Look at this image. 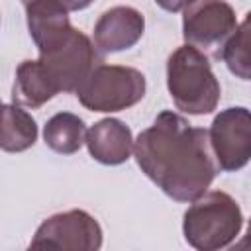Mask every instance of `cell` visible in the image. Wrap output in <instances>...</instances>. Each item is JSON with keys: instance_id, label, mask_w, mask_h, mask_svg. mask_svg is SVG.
Wrapping results in <instances>:
<instances>
[{"instance_id": "13", "label": "cell", "mask_w": 251, "mask_h": 251, "mask_svg": "<svg viewBox=\"0 0 251 251\" xmlns=\"http://www.w3.org/2000/svg\"><path fill=\"white\" fill-rule=\"evenodd\" d=\"M37 122L18 104L0 106V149L22 153L37 141Z\"/></svg>"}, {"instance_id": "14", "label": "cell", "mask_w": 251, "mask_h": 251, "mask_svg": "<svg viewBox=\"0 0 251 251\" xmlns=\"http://www.w3.org/2000/svg\"><path fill=\"white\" fill-rule=\"evenodd\" d=\"M84 135H86L84 120L73 112H59L51 116L43 127L45 145L59 155L76 153L84 143Z\"/></svg>"}, {"instance_id": "5", "label": "cell", "mask_w": 251, "mask_h": 251, "mask_svg": "<svg viewBox=\"0 0 251 251\" xmlns=\"http://www.w3.org/2000/svg\"><path fill=\"white\" fill-rule=\"evenodd\" d=\"M37 61L59 92H75L90 71L100 65V51L86 33L71 27L59 41L39 51Z\"/></svg>"}, {"instance_id": "6", "label": "cell", "mask_w": 251, "mask_h": 251, "mask_svg": "<svg viewBox=\"0 0 251 251\" xmlns=\"http://www.w3.org/2000/svg\"><path fill=\"white\" fill-rule=\"evenodd\" d=\"M182 37L202 53L220 57L237 27L235 10L226 0H194L182 10Z\"/></svg>"}, {"instance_id": "7", "label": "cell", "mask_w": 251, "mask_h": 251, "mask_svg": "<svg viewBox=\"0 0 251 251\" xmlns=\"http://www.w3.org/2000/svg\"><path fill=\"white\" fill-rule=\"evenodd\" d=\"M208 141L220 171L233 173L251 159V114L245 106L222 110L208 129Z\"/></svg>"}, {"instance_id": "12", "label": "cell", "mask_w": 251, "mask_h": 251, "mask_svg": "<svg viewBox=\"0 0 251 251\" xmlns=\"http://www.w3.org/2000/svg\"><path fill=\"white\" fill-rule=\"evenodd\" d=\"M55 94H59V90L39 61L25 59L18 65L12 86L14 104L35 110L41 108L45 102H49Z\"/></svg>"}, {"instance_id": "2", "label": "cell", "mask_w": 251, "mask_h": 251, "mask_svg": "<svg viewBox=\"0 0 251 251\" xmlns=\"http://www.w3.org/2000/svg\"><path fill=\"white\" fill-rule=\"evenodd\" d=\"M167 88L175 106L192 116L214 112L222 96L208 55L188 43L167 59Z\"/></svg>"}, {"instance_id": "10", "label": "cell", "mask_w": 251, "mask_h": 251, "mask_svg": "<svg viewBox=\"0 0 251 251\" xmlns=\"http://www.w3.org/2000/svg\"><path fill=\"white\" fill-rule=\"evenodd\" d=\"M84 143L94 161L102 165H122L133 151V133L118 118L98 120L84 135Z\"/></svg>"}, {"instance_id": "18", "label": "cell", "mask_w": 251, "mask_h": 251, "mask_svg": "<svg viewBox=\"0 0 251 251\" xmlns=\"http://www.w3.org/2000/svg\"><path fill=\"white\" fill-rule=\"evenodd\" d=\"M0 106H2V100H0Z\"/></svg>"}, {"instance_id": "11", "label": "cell", "mask_w": 251, "mask_h": 251, "mask_svg": "<svg viewBox=\"0 0 251 251\" xmlns=\"http://www.w3.org/2000/svg\"><path fill=\"white\" fill-rule=\"evenodd\" d=\"M24 8L27 29L37 51L51 47L73 27L69 22V12L55 0H29L24 4Z\"/></svg>"}, {"instance_id": "17", "label": "cell", "mask_w": 251, "mask_h": 251, "mask_svg": "<svg viewBox=\"0 0 251 251\" xmlns=\"http://www.w3.org/2000/svg\"><path fill=\"white\" fill-rule=\"evenodd\" d=\"M25 2H29V0H22V4H25ZM59 6H63L67 12H78V10H84V8H88L94 0H55Z\"/></svg>"}, {"instance_id": "16", "label": "cell", "mask_w": 251, "mask_h": 251, "mask_svg": "<svg viewBox=\"0 0 251 251\" xmlns=\"http://www.w3.org/2000/svg\"><path fill=\"white\" fill-rule=\"evenodd\" d=\"M194 0H155V4L159 6V8H163L165 12H180V10H184L188 4H192Z\"/></svg>"}, {"instance_id": "9", "label": "cell", "mask_w": 251, "mask_h": 251, "mask_svg": "<svg viewBox=\"0 0 251 251\" xmlns=\"http://www.w3.org/2000/svg\"><path fill=\"white\" fill-rule=\"evenodd\" d=\"M145 31V18L131 6H114L94 24V45L100 53L131 49Z\"/></svg>"}, {"instance_id": "15", "label": "cell", "mask_w": 251, "mask_h": 251, "mask_svg": "<svg viewBox=\"0 0 251 251\" xmlns=\"http://www.w3.org/2000/svg\"><path fill=\"white\" fill-rule=\"evenodd\" d=\"M220 57L227 65L229 73L241 80L251 78V57H249V14L235 27L229 39L224 43Z\"/></svg>"}, {"instance_id": "4", "label": "cell", "mask_w": 251, "mask_h": 251, "mask_svg": "<svg viewBox=\"0 0 251 251\" xmlns=\"http://www.w3.org/2000/svg\"><path fill=\"white\" fill-rule=\"evenodd\" d=\"M147 82L141 71L124 65H96L75 90L90 112H122L143 100Z\"/></svg>"}, {"instance_id": "8", "label": "cell", "mask_w": 251, "mask_h": 251, "mask_svg": "<svg viewBox=\"0 0 251 251\" xmlns=\"http://www.w3.org/2000/svg\"><path fill=\"white\" fill-rule=\"evenodd\" d=\"M29 247L98 251L102 247V227L86 210L59 212L41 222Z\"/></svg>"}, {"instance_id": "1", "label": "cell", "mask_w": 251, "mask_h": 251, "mask_svg": "<svg viewBox=\"0 0 251 251\" xmlns=\"http://www.w3.org/2000/svg\"><path fill=\"white\" fill-rule=\"evenodd\" d=\"M133 157L141 173L169 198L192 202L204 194L218 175L208 129L165 110L133 139Z\"/></svg>"}, {"instance_id": "3", "label": "cell", "mask_w": 251, "mask_h": 251, "mask_svg": "<svg viewBox=\"0 0 251 251\" xmlns=\"http://www.w3.org/2000/svg\"><path fill=\"white\" fill-rule=\"evenodd\" d=\"M243 227V212L224 190H206L192 200L182 218V233L198 251H218L233 243Z\"/></svg>"}]
</instances>
